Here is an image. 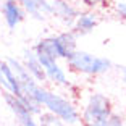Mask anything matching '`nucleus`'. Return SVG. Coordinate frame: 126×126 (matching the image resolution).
I'll use <instances>...</instances> for the list:
<instances>
[{
	"label": "nucleus",
	"instance_id": "1",
	"mask_svg": "<svg viewBox=\"0 0 126 126\" xmlns=\"http://www.w3.org/2000/svg\"><path fill=\"white\" fill-rule=\"evenodd\" d=\"M32 99L41 107H44L48 113L58 116L66 125H70V126L81 125V113H79L78 107L71 100H68L66 97L52 92V91L45 89L42 86H37L32 94Z\"/></svg>",
	"mask_w": 126,
	"mask_h": 126
},
{
	"label": "nucleus",
	"instance_id": "2",
	"mask_svg": "<svg viewBox=\"0 0 126 126\" xmlns=\"http://www.w3.org/2000/svg\"><path fill=\"white\" fill-rule=\"evenodd\" d=\"M76 44H78L76 32L74 31H65V32L57 34V36H48L41 39L32 47V50L41 53H48V55H53L58 60L68 62V58L76 50Z\"/></svg>",
	"mask_w": 126,
	"mask_h": 126
},
{
	"label": "nucleus",
	"instance_id": "3",
	"mask_svg": "<svg viewBox=\"0 0 126 126\" xmlns=\"http://www.w3.org/2000/svg\"><path fill=\"white\" fill-rule=\"evenodd\" d=\"M113 108L105 94L94 92L87 97L81 111V123L86 126H105L110 120Z\"/></svg>",
	"mask_w": 126,
	"mask_h": 126
},
{
	"label": "nucleus",
	"instance_id": "4",
	"mask_svg": "<svg viewBox=\"0 0 126 126\" xmlns=\"http://www.w3.org/2000/svg\"><path fill=\"white\" fill-rule=\"evenodd\" d=\"M68 66L71 71L86 76H99L111 70V62L105 57H97L86 50H74L68 58Z\"/></svg>",
	"mask_w": 126,
	"mask_h": 126
},
{
	"label": "nucleus",
	"instance_id": "5",
	"mask_svg": "<svg viewBox=\"0 0 126 126\" xmlns=\"http://www.w3.org/2000/svg\"><path fill=\"white\" fill-rule=\"evenodd\" d=\"M34 53H36V57L39 58L42 68H44L47 81L53 82L55 86H63V87L70 86L68 74H66V71L60 66L58 58H55L53 55H48V53H41V52H34Z\"/></svg>",
	"mask_w": 126,
	"mask_h": 126
},
{
	"label": "nucleus",
	"instance_id": "6",
	"mask_svg": "<svg viewBox=\"0 0 126 126\" xmlns=\"http://www.w3.org/2000/svg\"><path fill=\"white\" fill-rule=\"evenodd\" d=\"M3 100L7 102L8 108L11 110V113L16 116L19 126H39V121L34 118V115L26 108V105L21 102V99L13 94H3Z\"/></svg>",
	"mask_w": 126,
	"mask_h": 126
},
{
	"label": "nucleus",
	"instance_id": "7",
	"mask_svg": "<svg viewBox=\"0 0 126 126\" xmlns=\"http://www.w3.org/2000/svg\"><path fill=\"white\" fill-rule=\"evenodd\" d=\"M2 13H3V19L10 29H16L23 23V19L26 18V11L23 10L18 0H3Z\"/></svg>",
	"mask_w": 126,
	"mask_h": 126
},
{
	"label": "nucleus",
	"instance_id": "8",
	"mask_svg": "<svg viewBox=\"0 0 126 126\" xmlns=\"http://www.w3.org/2000/svg\"><path fill=\"white\" fill-rule=\"evenodd\" d=\"M0 86L8 94H13L16 97L23 95L21 86H19L18 79H16L15 73H13V70H11L7 60H0Z\"/></svg>",
	"mask_w": 126,
	"mask_h": 126
},
{
	"label": "nucleus",
	"instance_id": "9",
	"mask_svg": "<svg viewBox=\"0 0 126 126\" xmlns=\"http://www.w3.org/2000/svg\"><path fill=\"white\" fill-rule=\"evenodd\" d=\"M50 3H52V15H55L66 26L73 28V23L79 13L78 8L74 7L70 0H52Z\"/></svg>",
	"mask_w": 126,
	"mask_h": 126
},
{
	"label": "nucleus",
	"instance_id": "10",
	"mask_svg": "<svg viewBox=\"0 0 126 126\" xmlns=\"http://www.w3.org/2000/svg\"><path fill=\"white\" fill-rule=\"evenodd\" d=\"M18 2L23 10L34 19L42 21L45 16L52 15V3L48 0H18Z\"/></svg>",
	"mask_w": 126,
	"mask_h": 126
},
{
	"label": "nucleus",
	"instance_id": "11",
	"mask_svg": "<svg viewBox=\"0 0 126 126\" xmlns=\"http://www.w3.org/2000/svg\"><path fill=\"white\" fill-rule=\"evenodd\" d=\"M97 23L99 19L94 11H79L73 23V31L76 32V36H86L95 29Z\"/></svg>",
	"mask_w": 126,
	"mask_h": 126
},
{
	"label": "nucleus",
	"instance_id": "12",
	"mask_svg": "<svg viewBox=\"0 0 126 126\" xmlns=\"http://www.w3.org/2000/svg\"><path fill=\"white\" fill-rule=\"evenodd\" d=\"M23 65H24V68L28 70V73H29L37 82H45L47 81V76H45V73H44V68H42L41 62H39V58L36 57V53H34L32 48H31V50L29 48L24 50V53H23Z\"/></svg>",
	"mask_w": 126,
	"mask_h": 126
},
{
	"label": "nucleus",
	"instance_id": "13",
	"mask_svg": "<svg viewBox=\"0 0 126 126\" xmlns=\"http://www.w3.org/2000/svg\"><path fill=\"white\" fill-rule=\"evenodd\" d=\"M39 116H41V118H39V126H70L65 121H62L58 116L52 115V113H48V111L41 113Z\"/></svg>",
	"mask_w": 126,
	"mask_h": 126
},
{
	"label": "nucleus",
	"instance_id": "14",
	"mask_svg": "<svg viewBox=\"0 0 126 126\" xmlns=\"http://www.w3.org/2000/svg\"><path fill=\"white\" fill-rule=\"evenodd\" d=\"M115 11H116V15L126 23V2H118L115 5Z\"/></svg>",
	"mask_w": 126,
	"mask_h": 126
},
{
	"label": "nucleus",
	"instance_id": "15",
	"mask_svg": "<svg viewBox=\"0 0 126 126\" xmlns=\"http://www.w3.org/2000/svg\"><path fill=\"white\" fill-rule=\"evenodd\" d=\"M105 126H125V123H123V118L120 115H116V113H111L110 120L107 121V125Z\"/></svg>",
	"mask_w": 126,
	"mask_h": 126
},
{
	"label": "nucleus",
	"instance_id": "16",
	"mask_svg": "<svg viewBox=\"0 0 126 126\" xmlns=\"http://www.w3.org/2000/svg\"><path fill=\"white\" fill-rule=\"evenodd\" d=\"M99 2H100V0H84V3L87 5V7H97Z\"/></svg>",
	"mask_w": 126,
	"mask_h": 126
},
{
	"label": "nucleus",
	"instance_id": "17",
	"mask_svg": "<svg viewBox=\"0 0 126 126\" xmlns=\"http://www.w3.org/2000/svg\"><path fill=\"white\" fill-rule=\"evenodd\" d=\"M123 79H125V82H126V68L123 70Z\"/></svg>",
	"mask_w": 126,
	"mask_h": 126
},
{
	"label": "nucleus",
	"instance_id": "18",
	"mask_svg": "<svg viewBox=\"0 0 126 126\" xmlns=\"http://www.w3.org/2000/svg\"><path fill=\"white\" fill-rule=\"evenodd\" d=\"M82 126H86V125H82Z\"/></svg>",
	"mask_w": 126,
	"mask_h": 126
}]
</instances>
